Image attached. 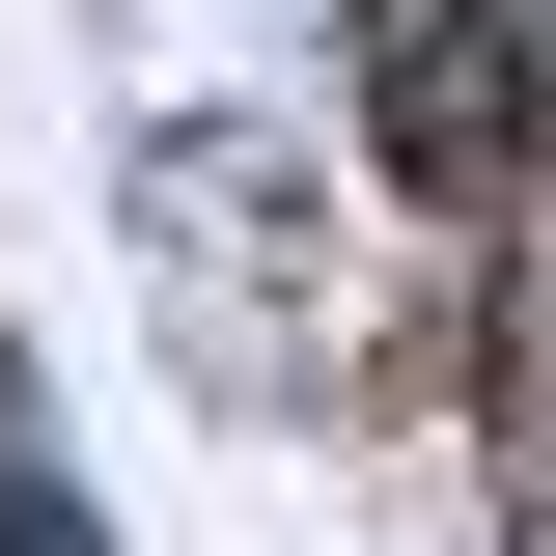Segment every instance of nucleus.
<instances>
[{"label": "nucleus", "instance_id": "obj_1", "mask_svg": "<svg viewBox=\"0 0 556 556\" xmlns=\"http://www.w3.org/2000/svg\"><path fill=\"white\" fill-rule=\"evenodd\" d=\"M556 139V0H417V56H390V167L417 195H501Z\"/></svg>", "mask_w": 556, "mask_h": 556}, {"label": "nucleus", "instance_id": "obj_2", "mask_svg": "<svg viewBox=\"0 0 556 556\" xmlns=\"http://www.w3.org/2000/svg\"><path fill=\"white\" fill-rule=\"evenodd\" d=\"M0 556H84V529H56V501H28V445H0Z\"/></svg>", "mask_w": 556, "mask_h": 556}]
</instances>
